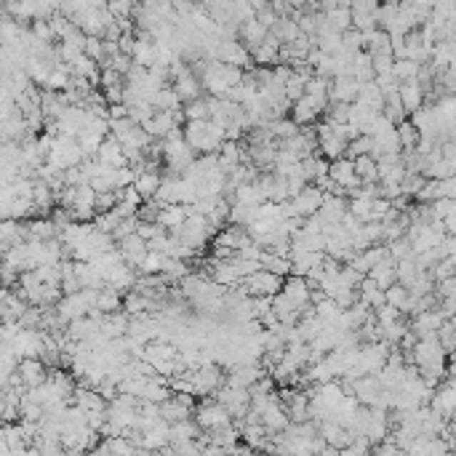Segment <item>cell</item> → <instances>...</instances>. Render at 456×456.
<instances>
[{"mask_svg": "<svg viewBox=\"0 0 456 456\" xmlns=\"http://www.w3.org/2000/svg\"><path fill=\"white\" fill-rule=\"evenodd\" d=\"M425 99H427V91L419 81L400 83V101H403V107L408 115H414L416 110H422V107H425Z\"/></svg>", "mask_w": 456, "mask_h": 456, "instance_id": "10", "label": "cell"}, {"mask_svg": "<svg viewBox=\"0 0 456 456\" xmlns=\"http://www.w3.org/2000/svg\"><path fill=\"white\" fill-rule=\"evenodd\" d=\"M283 291L291 296L299 307H307V304H310V285H307V278H302V275H288L283 283Z\"/></svg>", "mask_w": 456, "mask_h": 456, "instance_id": "15", "label": "cell"}, {"mask_svg": "<svg viewBox=\"0 0 456 456\" xmlns=\"http://www.w3.org/2000/svg\"><path fill=\"white\" fill-rule=\"evenodd\" d=\"M397 133H400V142H403V150H416V144L422 139V131L414 126V121H403L397 126Z\"/></svg>", "mask_w": 456, "mask_h": 456, "instance_id": "30", "label": "cell"}, {"mask_svg": "<svg viewBox=\"0 0 456 456\" xmlns=\"http://www.w3.org/2000/svg\"><path fill=\"white\" fill-rule=\"evenodd\" d=\"M121 222H123V216H121V211H118V208L104 211V213H96V219H93L96 230H101V233H115Z\"/></svg>", "mask_w": 456, "mask_h": 456, "instance_id": "34", "label": "cell"}, {"mask_svg": "<svg viewBox=\"0 0 456 456\" xmlns=\"http://www.w3.org/2000/svg\"><path fill=\"white\" fill-rule=\"evenodd\" d=\"M355 173L363 179V182H382L379 179V163L371 155H360L355 158Z\"/></svg>", "mask_w": 456, "mask_h": 456, "instance_id": "27", "label": "cell"}, {"mask_svg": "<svg viewBox=\"0 0 456 456\" xmlns=\"http://www.w3.org/2000/svg\"><path fill=\"white\" fill-rule=\"evenodd\" d=\"M328 173H331V179H336V182L342 184L345 190H355V187H360V184H363V179L355 173V158H347V155L331 161Z\"/></svg>", "mask_w": 456, "mask_h": 456, "instance_id": "4", "label": "cell"}, {"mask_svg": "<svg viewBox=\"0 0 456 456\" xmlns=\"http://www.w3.org/2000/svg\"><path fill=\"white\" fill-rule=\"evenodd\" d=\"M139 222H142L139 216H128V219H123V222L118 224V230H115L112 235H115L118 240H123V238H128V235L136 233V227H139Z\"/></svg>", "mask_w": 456, "mask_h": 456, "instance_id": "45", "label": "cell"}, {"mask_svg": "<svg viewBox=\"0 0 456 456\" xmlns=\"http://www.w3.org/2000/svg\"><path fill=\"white\" fill-rule=\"evenodd\" d=\"M390 256H392V259H397V262H400V259H405V256H414V243H411V240H408V238H397V240H390Z\"/></svg>", "mask_w": 456, "mask_h": 456, "instance_id": "41", "label": "cell"}, {"mask_svg": "<svg viewBox=\"0 0 456 456\" xmlns=\"http://www.w3.org/2000/svg\"><path fill=\"white\" fill-rule=\"evenodd\" d=\"M374 147V136H368V133H360V136H355L347 142V158H360V155H368Z\"/></svg>", "mask_w": 456, "mask_h": 456, "instance_id": "31", "label": "cell"}, {"mask_svg": "<svg viewBox=\"0 0 456 456\" xmlns=\"http://www.w3.org/2000/svg\"><path fill=\"white\" fill-rule=\"evenodd\" d=\"M216 59L227 61V64H238V67H243V70H251L253 67L251 49H248L240 38H235V41H219V46H216Z\"/></svg>", "mask_w": 456, "mask_h": 456, "instance_id": "2", "label": "cell"}, {"mask_svg": "<svg viewBox=\"0 0 456 456\" xmlns=\"http://www.w3.org/2000/svg\"><path fill=\"white\" fill-rule=\"evenodd\" d=\"M304 93H307V78L294 70V75L285 81V96H288L291 101H299Z\"/></svg>", "mask_w": 456, "mask_h": 456, "instance_id": "36", "label": "cell"}, {"mask_svg": "<svg viewBox=\"0 0 456 456\" xmlns=\"http://www.w3.org/2000/svg\"><path fill=\"white\" fill-rule=\"evenodd\" d=\"M193 3H201V0H193Z\"/></svg>", "mask_w": 456, "mask_h": 456, "instance_id": "52", "label": "cell"}, {"mask_svg": "<svg viewBox=\"0 0 456 456\" xmlns=\"http://www.w3.org/2000/svg\"><path fill=\"white\" fill-rule=\"evenodd\" d=\"M437 336H440V345H443V350H446L448 355L456 353V328L451 320H446V323L437 328Z\"/></svg>", "mask_w": 456, "mask_h": 456, "instance_id": "40", "label": "cell"}, {"mask_svg": "<svg viewBox=\"0 0 456 456\" xmlns=\"http://www.w3.org/2000/svg\"><path fill=\"white\" fill-rule=\"evenodd\" d=\"M419 70H422V64L416 59H395V67H392V72H395V78L400 83L416 81V78H419Z\"/></svg>", "mask_w": 456, "mask_h": 456, "instance_id": "28", "label": "cell"}, {"mask_svg": "<svg viewBox=\"0 0 456 456\" xmlns=\"http://www.w3.org/2000/svg\"><path fill=\"white\" fill-rule=\"evenodd\" d=\"M203 432V427L198 425V419H182V422H173L171 425V443H179V440H190V437H198Z\"/></svg>", "mask_w": 456, "mask_h": 456, "instance_id": "26", "label": "cell"}, {"mask_svg": "<svg viewBox=\"0 0 456 456\" xmlns=\"http://www.w3.org/2000/svg\"><path fill=\"white\" fill-rule=\"evenodd\" d=\"M259 219V206H245V203L233 201V208H230V224H240V227H248L251 222Z\"/></svg>", "mask_w": 456, "mask_h": 456, "instance_id": "23", "label": "cell"}, {"mask_svg": "<svg viewBox=\"0 0 456 456\" xmlns=\"http://www.w3.org/2000/svg\"><path fill=\"white\" fill-rule=\"evenodd\" d=\"M448 320H451V323H454V328H456V313L451 315V318H448Z\"/></svg>", "mask_w": 456, "mask_h": 456, "instance_id": "51", "label": "cell"}, {"mask_svg": "<svg viewBox=\"0 0 456 456\" xmlns=\"http://www.w3.org/2000/svg\"><path fill=\"white\" fill-rule=\"evenodd\" d=\"M273 35H278V41L280 43H294L299 35H302V27H299V21L294 19V16H280L278 19V24H275Z\"/></svg>", "mask_w": 456, "mask_h": 456, "instance_id": "22", "label": "cell"}, {"mask_svg": "<svg viewBox=\"0 0 456 456\" xmlns=\"http://www.w3.org/2000/svg\"><path fill=\"white\" fill-rule=\"evenodd\" d=\"M152 107H155V110H182L184 101H182V96L176 93V88H173L171 83H168V86H163L161 91L155 93Z\"/></svg>", "mask_w": 456, "mask_h": 456, "instance_id": "21", "label": "cell"}, {"mask_svg": "<svg viewBox=\"0 0 456 456\" xmlns=\"http://www.w3.org/2000/svg\"><path fill=\"white\" fill-rule=\"evenodd\" d=\"M91 187L96 190V193H115V190H118V182H115V168L99 173V176H93Z\"/></svg>", "mask_w": 456, "mask_h": 456, "instance_id": "39", "label": "cell"}, {"mask_svg": "<svg viewBox=\"0 0 456 456\" xmlns=\"http://www.w3.org/2000/svg\"><path fill=\"white\" fill-rule=\"evenodd\" d=\"M342 46H345L347 51H353V54H358V51L365 49V32L358 30V27H350V30L342 32Z\"/></svg>", "mask_w": 456, "mask_h": 456, "instance_id": "37", "label": "cell"}, {"mask_svg": "<svg viewBox=\"0 0 456 456\" xmlns=\"http://www.w3.org/2000/svg\"><path fill=\"white\" fill-rule=\"evenodd\" d=\"M136 190L142 193L144 201H150V198H155L158 195V190H161L163 184V173L161 171H142L139 176H136Z\"/></svg>", "mask_w": 456, "mask_h": 456, "instance_id": "20", "label": "cell"}, {"mask_svg": "<svg viewBox=\"0 0 456 456\" xmlns=\"http://www.w3.org/2000/svg\"><path fill=\"white\" fill-rule=\"evenodd\" d=\"M155 59H158V43L150 41V38H136V46H133V61L150 70L152 64H155Z\"/></svg>", "mask_w": 456, "mask_h": 456, "instance_id": "18", "label": "cell"}, {"mask_svg": "<svg viewBox=\"0 0 456 456\" xmlns=\"http://www.w3.org/2000/svg\"><path fill=\"white\" fill-rule=\"evenodd\" d=\"M115 83H123V72H118L115 67H101V88L107 86H115Z\"/></svg>", "mask_w": 456, "mask_h": 456, "instance_id": "47", "label": "cell"}, {"mask_svg": "<svg viewBox=\"0 0 456 456\" xmlns=\"http://www.w3.org/2000/svg\"><path fill=\"white\" fill-rule=\"evenodd\" d=\"M184 115H187V121H208V118H211V110H208L206 96H201V99H195V101H187V104H184Z\"/></svg>", "mask_w": 456, "mask_h": 456, "instance_id": "33", "label": "cell"}, {"mask_svg": "<svg viewBox=\"0 0 456 456\" xmlns=\"http://www.w3.org/2000/svg\"><path fill=\"white\" fill-rule=\"evenodd\" d=\"M16 371L21 374L24 379V385L30 387H41L49 382V365L43 363V358L38 355H30V358H19V365H16Z\"/></svg>", "mask_w": 456, "mask_h": 456, "instance_id": "3", "label": "cell"}, {"mask_svg": "<svg viewBox=\"0 0 456 456\" xmlns=\"http://www.w3.org/2000/svg\"><path fill=\"white\" fill-rule=\"evenodd\" d=\"M331 101H358L360 96V81L355 75H336L331 78Z\"/></svg>", "mask_w": 456, "mask_h": 456, "instance_id": "7", "label": "cell"}, {"mask_svg": "<svg viewBox=\"0 0 456 456\" xmlns=\"http://www.w3.org/2000/svg\"><path fill=\"white\" fill-rule=\"evenodd\" d=\"M118 245H121L126 262L131 264V267H136V270H139V264L144 262V256L150 253V243H147L139 233H133V235H128V238L118 240Z\"/></svg>", "mask_w": 456, "mask_h": 456, "instance_id": "8", "label": "cell"}, {"mask_svg": "<svg viewBox=\"0 0 456 456\" xmlns=\"http://www.w3.org/2000/svg\"><path fill=\"white\" fill-rule=\"evenodd\" d=\"M30 227V240H51L59 238V224L54 222V216H30L27 219Z\"/></svg>", "mask_w": 456, "mask_h": 456, "instance_id": "12", "label": "cell"}, {"mask_svg": "<svg viewBox=\"0 0 456 456\" xmlns=\"http://www.w3.org/2000/svg\"><path fill=\"white\" fill-rule=\"evenodd\" d=\"M320 27H328L334 32H345L353 27V9H334V11H320Z\"/></svg>", "mask_w": 456, "mask_h": 456, "instance_id": "14", "label": "cell"}, {"mask_svg": "<svg viewBox=\"0 0 456 456\" xmlns=\"http://www.w3.org/2000/svg\"><path fill=\"white\" fill-rule=\"evenodd\" d=\"M323 198L325 193L318 184L315 182L307 184L302 193L294 198V206H296V211H299V216H315V213L320 211V206H323Z\"/></svg>", "mask_w": 456, "mask_h": 456, "instance_id": "6", "label": "cell"}, {"mask_svg": "<svg viewBox=\"0 0 456 456\" xmlns=\"http://www.w3.org/2000/svg\"><path fill=\"white\" fill-rule=\"evenodd\" d=\"M368 275H371L382 288H390L392 283H397V259L390 256L385 262H379L376 267H371V273Z\"/></svg>", "mask_w": 456, "mask_h": 456, "instance_id": "17", "label": "cell"}, {"mask_svg": "<svg viewBox=\"0 0 456 456\" xmlns=\"http://www.w3.org/2000/svg\"><path fill=\"white\" fill-rule=\"evenodd\" d=\"M128 104L126 101H118V104H110V121H121V118H128Z\"/></svg>", "mask_w": 456, "mask_h": 456, "instance_id": "48", "label": "cell"}, {"mask_svg": "<svg viewBox=\"0 0 456 456\" xmlns=\"http://www.w3.org/2000/svg\"><path fill=\"white\" fill-rule=\"evenodd\" d=\"M416 275H419V267H416V253L414 256H405V259L397 262V283L411 285V280H414Z\"/></svg>", "mask_w": 456, "mask_h": 456, "instance_id": "35", "label": "cell"}, {"mask_svg": "<svg viewBox=\"0 0 456 456\" xmlns=\"http://www.w3.org/2000/svg\"><path fill=\"white\" fill-rule=\"evenodd\" d=\"M385 296H387V304H392V307H397V310L403 313L408 299H411V291H408V285L403 283H392L390 288H385Z\"/></svg>", "mask_w": 456, "mask_h": 456, "instance_id": "29", "label": "cell"}, {"mask_svg": "<svg viewBox=\"0 0 456 456\" xmlns=\"http://www.w3.org/2000/svg\"><path fill=\"white\" fill-rule=\"evenodd\" d=\"M161 416L168 422V425H173V422H182V419H193L195 411L190 408V405L179 403L176 397H168V400H163L161 403Z\"/></svg>", "mask_w": 456, "mask_h": 456, "instance_id": "16", "label": "cell"}, {"mask_svg": "<svg viewBox=\"0 0 456 456\" xmlns=\"http://www.w3.org/2000/svg\"><path fill=\"white\" fill-rule=\"evenodd\" d=\"M448 318L443 313H440V307H432V310H425V313L414 315V320H411V328H414L416 334H419V339L427 334H435L440 325L446 323Z\"/></svg>", "mask_w": 456, "mask_h": 456, "instance_id": "9", "label": "cell"}, {"mask_svg": "<svg viewBox=\"0 0 456 456\" xmlns=\"http://www.w3.org/2000/svg\"><path fill=\"white\" fill-rule=\"evenodd\" d=\"M193 211H195L193 203H168V206H163L161 213H158V222H161L168 233H176Z\"/></svg>", "mask_w": 456, "mask_h": 456, "instance_id": "5", "label": "cell"}, {"mask_svg": "<svg viewBox=\"0 0 456 456\" xmlns=\"http://www.w3.org/2000/svg\"><path fill=\"white\" fill-rule=\"evenodd\" d=\"M233 264H235V270H238L240 278H248V275L262 270V262H259V259H240V256H235Z\"/></svg>", "mask_w": 456, "mask_h": 456, "instance_id": "42", "label": "cell"}, {"mask_svg": "<svg viewBox=\"0 0 456 456\" xmlns=\"http://www.w3.org/2000/svg\"><path fill=\"white\" fill-rule=\"evenodd\" d=\"M267 35H270V27L262 24V21L253 16V19H248V21L240 24V35H238V38H240V41L253 51L256 46H262V43L267 41Z\"/></svg>", "mask_w": 456, "mask_h": 456, "instance_id": "13", "label": "cell"}, {"mask_svg": "<svg viewBox=\"0 0 456 456\" xmlns=\"http://www.w3.org/2000/svg\"><path fill=\"white\" fill-rule=\"evenodd\" d=\"M96 158L104 161L107 166L112 168H121V166H128V158H126V152H123V142H118L115 136H104V142H101L99 152H96Z\"/></svg>", "mask_w": 456, "mask_h": 456, "instance_id": "11", "label": "cell"}, {"mask_svg": "<svg viewBox=\"0 0 456 456\" xmlns=\"http://www.w3.org/2000/svg\"><path fill=\"white\" fill-rule=\"evenodd\" d=\"M262 267L264 270H270V273H278V275H283V278H288V275H291V267H294V259H288V256H278L275 251H267V248H264Z\"/></svg>", "mask_w": 456, "mask_h": 456, "instance_id": "24", "label": "cell"}, {"mask_svg": "<svg viewBox=\"0 0 456 456\" xmlns=\"http://www.w3.org/2000/svg\"><path fill=\"white\" fill-rule=\"evenodd\" d=\"M121 54H131L133 56V46H136V38H133V32H123L121 35Z\"/></svg>", "mask_w": 456, "mask_h": 456, "instance_id": "49", "label": "cell"}, {"mask_svg": "<svg viewBox=\"0 0 456 456\" xmlns=\"http://www.w3.org/2000/svg\"><path fill=\"white\" fill-rule=\"evenodd\" d=\"M136 176H139V173L133 171L131 166H121V168H115V182H118V190L131 187V184L136 182Z\"/></svg>", "mask_w": 456, "mask_h": 456, "instance_id": "43", "label": "cell"}, {"mask_svg": "<svg viewBox=\"0 0 456 456\" xmlns=\"http://www.w3.org/2000/svg\"><path fill=\"white\" fill-rule=\"evenodd\" d=\"M371 206H374V198H350V211L360 219V222H371Z\"/></svg>", "mask_w": 456, "mask_h": 456, "instance_id": "38", "label": "cell"}, {"mask_svg": "<svg viewBox=\"0 0 456 456\" xmlns=\"http://www.w3.org/2000/svg\"><path fill=\"white\" fill-rule=\"evenodd\" d=\"M230 198H233V201H238V203H245V206H262V203L267 201L256 182L240 184V187H238V190H235Z\"/></svg>", "mask_w": 456, "mask_h": 456, "instance_id": "25", "label": "cell"}, {"mask_svg": "<svg viewBox=\"0 0 456 456\" xmlns=\"http://www.w3.org/2000/svg\"><path fill=\"white\" fill-rule=\"evenodd\" d=\"M166 253H161V251H150L147 256H144V262L139 264V273L142 275H158V273H163L166 270Z\"/></svg>", "mask_w": 456, "mask_h": 456, "instance_id": "32", "label": "cell"}, {"mask_svg": "<svg viewBox=\"0 0 456 456\" xmlns=\"http://www.w3.org/2000/svg\"><path fill=\"white\" fill-rule=\"evenodd\" d=\"M256 19L262 21V24H267V27L273 30L275 24H278V19H280V14H278V11H275V6L270 3V6H264V9L256 11Z\"/></svg>", "mask_w": 456, "mask_h": 456, "instance_id": "46", "label": "cell"}, {"mask_svg": "<svg viewBox=\"0 0 456 456\" xmlns=\"http://www.w3.org/2000/svg\"><path fill=\"white\" fill-rule=\"evenodd\" d=\"M342 6H345V0H320V11H334Z\"/></svg>", "mask_w": 456, "mask_h": 456, "instance_id": "50", "label": "cell"}, {"mask_svg": "<svg viewBox=\"0 0 456 456\" xmlns=\"http://www.w3.org/2000/svg\"><path fill=\"white\" fill-rule=\"evenodd\" d=\"M240 283L245 285V291L251 296H278L283 291L285 278L278 273H270V270H259V273L248 275V278H240Z\"/></svg>", "mask_w": 456, "mask_h": 456, "instance_id": "1", "label": "cell"}, {"mask_svg": "<svg viewBox=\"0 0 456 456\" xmlns=\"http://www.w3.org/2000/svg\"><path fill=\"white\" fill-rule=\"evenodd\" d=\"M334 123V121H331ZM347 136H342V133H328V136H320V152H323L328 161H336V158H342L347 152Z\"/></svg>", "mask_w": 456, "mask_h": 456, "instance_id": "19", "label": "cell"}, {"mask_svg": "<svg viewBox=\"0 0 456 456\" xmlns=\"http://www.w3.org/2000/svg\"><path fill=\"white\" fill-rule=\"evenodd\" d=\"M395 67V54H374V70L376 75H387Z\"/></svg>", "mask_w": 456, "mask_h": 456, "instance_id": "44", "label": "cell"}, {"mask_svg": "<svg viewBox=\"0 0 456 456\" xmlns=\"http://www.w3.org/2000/svg\"><path fill=\"white\" fill-rule=\"evenodd\" d=\"M454 275H456V273H454Z\"/></svg>", "mask_w": 456, "mask_h": 456, "instance_id": "53", "label": "cell"}]
</instances>
